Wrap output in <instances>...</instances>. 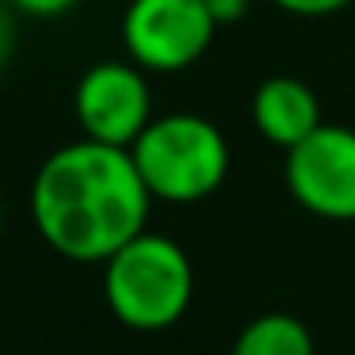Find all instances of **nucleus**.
Returning a JSON list of instances; mask_svg holds the SVG:
<instances>
[{"label": "nucleus", "mask_w": 355, "mask_h": 355, "mask_svg": "<svg viewBox=\"0 0 355 355\" xmlns=\"http://www.w3.org/2000/svg\"><path fill=\"white\" fill-rule=\"evenodd\" d=\"M275 8L291 12V16H306V19H317V16H336V12L352 8L355 0H271Z\"/></svg>", "instance_id": "obj_9"}, {"label": "nucleus", "mask_w": 355, "mask_h": 355, "mask_svg": "<svg viewBox=\"0 0 355 355\" xmlns=\"http://www.w3.org/2000/svg\"><path fill=\"white\" fill-rule=\"evenodd\" d=\"M0 230H4V202H0Z\"/></svg>", "instance_id": "obj_13"}, {"label": "nucleus", "mask_w": 355, "mask_h": 355, "mask_svg": "<svg viewBox=\"0 0 355 355\" xmlns=\"http://www.w3.org/2000/svg\"><path fill=\"white\" fill-rule=\"evenodd\" d=\"M230 355H317L313 332L294 313H260L241 329Z\"/></svg>", "instance_id": "obj_8"}, {"label": "nucleus", "mask_w": 355, "mask_h": 355, "mask_svg": "<svg viewBox=\"0 0 355 355\" xmlns=\"http://www.w3.org/2000/svg\"><path fill=\"white\" fill-rule=\"evenodd\" d=\"M12 12L19 16H31V19H58L65 12H73L80 0H8Z\"/></svg>", "instance_id": "obj_10"}, {"label": "nucleus", "mask_w": 355, "mask_h": 355, "mask_svg": "<svg viewBox=\"0 0 355 355\" xmlns=\"http://www.w3.org/2000/svg\"><path fill=\"white\" fill-rule=\"evenodd\" d=\"M286 187L317 218L355 222V130L321 123L286 149Z\"/></svg>", "instance_id": "obj_5"}, {"label": "nucleus", "mask_w": 355, "mask_h": 355, "mask_svg": "<svg viewBox=\"0 0 355 355\" xmlns=\"http://www.w3.org/2000/svg\"><path fill=\"white\" fill-rule=\"evenodd\" d=\"M207 0H130L123 12V46L146 73L191 69L214 42Z\"/></svg>", "instance_id": "obj_4"}, {"label": "nucleus", "mask_w": 355, "mask_h": 355, "mask_svg": "<svg viewBox=\"0 0 355 355\" xmlns=\"http://www.w3.org/2000/svg\"><path fill=\"white\" fill-rule=\"evenodd\" d=\"M149 187L130 149L80 138L54 149L31 180V218L39 237L73 263H103L146 230Z\"/></svg>", "instance_id": "obj_1"}, {"label": "nucleus", "mask_w": 355, "mask_h": 355, "mask_svg": "<svg viewBox=\"0 0 355 355\" xmlns=\"http://www.w3.org/2000/svg\"><path fill=\"white\" fill-rule=\"evenodd\" d=\"M12 46H16V19H12V4L0 0V69L8 65Z\"/></svg>", "instance_id": "obj_11"}, {"label": "nucleus", "mask_w": 355, "mask_h": 355, "mask_svg": "<svg viewBox=\"0 0 355 355\" xmlns=\"http://www.w3.org/2000/svg\"><path fill=\"white\" fill-rule=\"evenodd\" d=\"M252 123L271 146H298L321 126L317 92L298 77H268L252 96Z\"/></svg>", "instance_id": "obj_7"}, {"label": "nucleus", "mask_w": 355, "mask_h": 355, "mask_svg": "<svg viewBox=\"0 0 355 355\" xmlns=\"http://www.w3.org/2000/svg\"><path fill=\"white\" fill-rule=\"evenodd\" d=\"M195 271L187 252L164 233H134L103 260L107 309L134 332H164L187 313Z\"/></svg>", "instance_id": "obj_2"}, {"label": "nucleus", "mask_w": 355, "mask_h": 355, "mask_svg": "<svg viewBox=\"0 0 355 355\" xmlns=\"http://www.w3.org/2000/svg\"><path fill=\"white\" fill-rule=\"evenodd\" d=\"M73 115L85 138L130 149L153 119L146 69L134 62H96L73 88Z\"/></svg>", "instance_id": "obj_6"}, {"label": "nucleus", "mask_w": 355, "mask_h": 355, "mask_svg": "<svg viewBox=\"0 0 355 355\" xmlns=\"http://www.w3.org/2000/svg\"><path fill=\"white\" fill-rule=\"evenodd\" d=\"M210 16H214V24H237V19H245L248 12V0H207Z\"/></svg>", "instance_id": "obj_12"}, {"label": "nucleus", "mask_w": 355, "mask_h": 355, "mask_svg": "<svg viewBox=\"0 0 355 355\" xmlns=\"http://www.w3.org/2000/svg\"><path fill=\"white\" fill-rule=\"evenodd\" d=\"M130 157L141 184L161 202H202L230 176V141L202 115H161L134 138Z\"/></svg>", "instance_id": "obj_3"}]
</instances>
